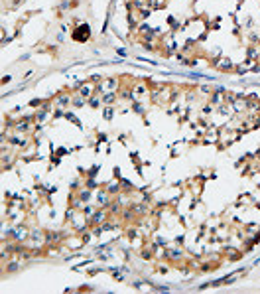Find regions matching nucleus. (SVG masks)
Listing matches in <instances>:
<instances>
[{
    "label": "nucleus",
    "mask_w": 260,
    "mask_h": 294,
    "mask_svg": "<svg viewBox=\"0 0 260 294\" xmlns=\"http://www.w3.org/2000/svg\"><path fill=\"white\" fill-rule=\"evenodd\" d=\"M73 38L79 39V42H85V39L89 38V26L87 24H83V26H79L75 32H73Z\"/></svg>",
    "instance_id": "nucleus-1"
}]
</instances>
